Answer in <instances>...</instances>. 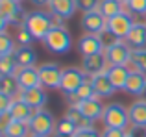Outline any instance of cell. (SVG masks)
<instances>
[{
  "label": "cell",
  "mask_w": 146,
  "mask_h": 137,
  "mask_svg": "<svg viewBox=\"0 0 146 137\" xmlns=\"http://www.w3.org/2000/svg\"><path fill=\"white\" fill-rule=\"evenodd\" d=\"M13 102H15L13 96H7V94H2V93H0V111H11Z\"/></svg>",
  "instance_id": "74e56055"
},
{
  "label": "cell",
  "mask_w": 146,
  "mask_h": 137,
  "mask_svg": "<svg viewBox=\"0 0 146 137\" xmlns=\"http://www.w3.org/2000/svg\"><path fill=\"white\" fill-rule=\"evenodd\" d=\"M78 52L83 56H93V54H102L106 52L102 39L98 37V33H83L78 39Z\"/></svg>",
  "instance_id": "4fadbf2b"
},
{
  "label": "cell",
  "mask_w": 146,
  "mask_h": 137,
  "mask_svg": "<svg viewBox=\"0 0 146 137\" xmlns=\"http://www.w3.org/2000/svg\"><path fill=\"white\" fill-rule=\"evenodd\" d=\"M65 119H68L70 122H74L78 130H82V128H89V126H93V124H94L93 120H89L82 111H80L78 106H68L67 111H65Z\"/></svg>",
  "instance_id": "484cf974"
},
{
  "label": "cell",
  "mask_w": 146,
  "mask_h": 137,
  "mask_svg": "<svg viewBox=\"0 0 146 137\" xmlns=\"http://www.w3.org/2000/svg\"><path fill=\"white\" fill-rule=\"evenodd\" d=\"M89 80V76L83 72L82 67H65L63 68V76H61V83H59V91L63 94H72Z\"/></svg>",
  "instance_id": "5b68a950"
},
{
  "label": "cell",
  "mask_w": 146,
  "mask_h": 137,
  "mask_svg": "<svg viewBox=\"0 0 146 137\" xmlns=\"http://www.w3.org/2000/svg\"><path fill=\"white\" fill-rule=\"evenodd\" d=\"M13 56L19 67H37V54L32 47H19Z\"/></svg>",
  "instance_id": "603a6c76"
},
{
  "label": "cell",
  "mask_w": 146,
  "mask_h": 137,
  "mask_svg": "<svg viewBox=\"0 0 146 137\" xmlns=\"http://www.w3.org/2000/svg\"><path fill=\"white\" fill-rule=\"evenodd\" d=\"M11 117H13V120H22V122H30V119L33 117V113H35V109H32L26 102H22L21 98H15L13 102V108H11Z\"/></svg>",
  "instance_id": "cb8c5ba5"
},
{
  "label": "cell",
  "mask_w": 146,
  "mask_h": 137,
  "mask_svg": "<svg viewBox=\"0 0 146 137\" xmlns=\"http://www.w3.org/2000/svg\"><path fill=\"white\" fill-rule=\"evenodd\" d=\"M17 48H19L17 41H15L13 37L7 35V32L0 33V58H7V56H13Z\"/></svg>",
  "instance_id": "f546056e"
},
{
  "label": "cell",
  "mask_w": 146,
  "mask_h": 137,
  "mask_svg": "<svg viewBox=\"0 0 146 137\" xmlns=\"http://www.w3.org/2000/svg\"><path fill=\"white\" fill-rule=\"evenodd\" d=\"M13 122V117L9 111H0V132H4L9 124Z\"/></svg>",
  "instance_id": "f35d334b"
},
{
  "label": "cell",
  "mask_w": 146,
  "mask_h": 137,
  "mask_svg": "<svg viewBox=\"0 0 146 137\" xmlns=\"http://www.w3.org/2000/svg\"><path fill=\"white\" fill-rule=\"evenodd\" d=\"M78 132V128H76L74 122H70L68 119H59L57 120V126H56V134H61V135H72L74 137V134Z\"/></svg>",
  "instance_id": "d6a6232c"
},
{
  "label": "cell",
  "mask_w": 146,
  "mask_h": 137,
  "mask_svg": "<svg viewBox=\"0 0 146 137\" xmlns=\"http://www.w3.org/2000/svg\"><path fill=\"white\" fill-rule=\"evenodd\" d=\"M98 11L107 19V21H109L111 17L122 13V11H124V6H122V4H118V2H115V0H102V2H100Z\"/></svg>",
  "instance_id": "f1b7e54d"
},
{
  "label": "cell",
  "mask_w": 146,
  "mask_h": 137,
  "mask_svg": "<svg viewBox=\"0 0 146 137\" xmlns=\"http://www.w3.org/2000/svg\"><path fill=\"white\" fill-rule=\"evenodd\" d=\"M30 124L22 120H13L6 130L2 132V137H30Z\"/></svg>",
  "instance_id": "83f0119b"
},
{
  "label": "cell",
  "mask_w": 146,
  "mask_h": 137,
  "mask_svg": "<svg viewBox=\"0 0 146 137\" xmlns=\"http://www.w3.org/2000/svg\"><path fill=\"white\" fill-rule=\"evenodd\" d=\"M7 24H9V22H7L6 21V19H4V17H0V33H4V32H7Z\"/></svg>",
  "instance_id": "7bdbcfd3"
},
{
  "label": "cell",
  "mask_w": 146,
  "mask_h": 137,
  "mask_svg": "<svg viewBox=\"0 0 146 137\" xmlns=\"http://www.w3.org/2000/svg\"><path fill=\"white\" fill-rule=\"evenodd\" d=\"M48 11L68 21V19H72L74 13L78 11V6H76V0H50Z\"/></svg>",
  "instance_id": "d6986e66"
},
{
  "label": "cell",
  "mask_w": 146,
  "mask_h": 137,
  "mask_svg": "<svg viewBox=\"0 0 146 137\" xmlns=\"http://www.w3.org/2000/svg\"><path fill=\"white\" fill-rule=\"evenodd\" d=\"M129 122L137 130H146V100L137 98L129 104Z\"/></svg>",
  "instance_id": "9a60e30c"
},
{
  "label": "cell",
  "mask_w": 146,
  "mask_h": 137,
  "mask_svg": "<svg viewBox=\"0 0 146 137\" xmlns=\"http://www.w3.org/2000/svg\"><path fill=\"white\" fill-rule=\"evenodd\" d=\"M43 45L48 52H52L56 56H63V54H68L72 48V35H70L67 26H63V28H52L48 32V35L44 37Z\"/></svg>",
  "instance_id": "7a4b0ae2"
},
{
  "label": "cell",
  "mask_w": 146,
  "mask_h": 137,
  "mask_svg": "<svg viewBox=\"0 0 146 137\" xmlns=\"http://www.w3.org/2000/svg\"><path fill=\"white\" fill-rule=\"evenodd\" d=\"M126 137H135V135H133V134H128V135H126Z\"/></svg>",
  "instance_id": "c3c4849f"
},
{
  "label": "cell",
  "mask_w": 146,
  "mask_h": 137,
  "mask_svg": "<svg viewBox=\"0 0 146 137\" xmlns=\"http://www.w3.org/2000/svg\"><path fill=\"white\" fill-rule=\"evenodd\" d=\"M0 93L7 94V96L17 98L19 93H21V85H19V80L15 74H6L0 76Z\"/></svg>",
  "instance_id": "d4e9b609"
},
{
  "label": "cell",
  "mask_w": 146,
  "mask_h": 137,
  "mask_svg": "<svg viewBox=\"0 0 146 137\" xmlns=\"http://www.w3.org/2000/svg\"><path fill=\"white\" fill-rule=\"evenodd\" d=\"M131 52H133V48L124 39H120L118 43L107 47L104 54H106L109 65H128L129 59H131Z\"/></svg>",
  "instance_id": "9c48e42d"
},
{
  "label": "cell",
  "mask_w": 146,
  "mask_h": 137,
  "mask_svg": "<svg viewBox=\"0 0 146 137\" xmlns=\"http://www.w3.org/2000/svg\"><path fill=\"white\" fill-rule=\"evenodd\" d=\"M74 137H102V132H98L94 126H89V128H82L74 134Z\"/></svg>",
  "instance_id": "8d00e7d4"
},
{
  "label": "cell",
  "mask_w": 146,
  "mask_h": 137,
  "mask_svg": "<svg viewBox=\"0 0 146 137\" xmlns=\"http://www.w3.org/2000/svg\"><path fill=\"white\" fill-rule=\"evenodd\" d=\"M19 68V63L15 56H7V58H0V76L6 74H15Z\"/></svg>",
  "instance_id": "4dcf8cb0"
},
{
  "label": "cell",
  "mask_w": 146,
  "mask_h": 137,
  "mask_svg": "<svg viewBox=\"0 0 146 137\" xmlns=\"http://www.w3.org/2000/svg\"><path fill=\"white\" fill-rule=\"evenodd\" d=\"M80 111L83 113V115L87 117L89 120H93V122H96V120H102L104 117V109H106V106L102 104V98L94 96V98H89V100H83L78 104Z\"/></svg>",
  "instance_id": "2e32d148"
},
{
  "label": "cell",
  "mask_w": 146,
  "mask_h": 137,
  "mask_svg": "<svg viewBox=\"0 0 146 137\" xmlns=\"http://www.w3.org/2000/svg\"><path fill=\"white\" fill-rule=\"evenodd\" d=\"M65 21H67V19H63V17H59V15H54L52 13V28H63Z\"/></svg>",
  "instance_id": "60d3db41"
},
{
  "label": "cell",
  "mask_w": 146,
  "mask_h": 137,
  "mask_svg": "<svg viewBox=\"0 0 146 137\" xmlns=\"http://www.w3.org/2000/svg\"><path fill=\"white\" fill-rule=\"evenodd\" d=\"M15 41H17L19 47H32V43L35 39L32 37V33H30L24 26H21V28L17 30V33H15Z\"/></svg>",
  "instance_id": "836d02e7"
},
{
  "label": "cell",
  "mask_w": 146,
  "mask_h": 137,
  "mask_svg": "<svg viewBox=\"0 0 146 137\" xmlns=\"http://www.w3.org/2000/svg\"><path fill=\"white\" fill-rule=\"evenodd\" d=\"M26 15H28V11H24L22 2H17V0H0V17H4L9 24L21 28L26 21Z\"/></svg>",
  "instance_id": "8992f818"
},
{
  "label": "cell",
  "mask_w": 146,
  "mask_h": 137,
  "mask_svg": "<svg viewBox=\"0 0 146 137\" xmlns=\"http://www.w3.org/2000/svg\"><path fill=\"white\" fill-rule=\"evenodd\" d=\"M28 124H30V132H32V134L41 135V137H52L56 134L57 120L46 108H43V109H37V111L33 113V117L30 119Z\"/></svg>",
  "instance_id": "277c9868"
},
{
  "label": "cell",
  "mask_w": 146,
  "mask_h": 137,
  "mask_svg": "<svg viewBox=\"0 0 146 137\" xmlns=\"http://www.w3.org/2000/svg\"><path fill=\"white\" fill-rule=\"evenodd\" d=\"M129 68L126 65H111L109 70H107V76H109L111 83L115 85V89L117 91H124L126 87V82H128L129 78Z\"/></svg>",
  "instance_id": "44dd1931"
},
{
  "label": "cell",
  "mask_w": 146,
  "mask_h": 137,
  "mask_svg": "<svg viewBox=\"0 0 146 137\" xmlns=\"http://www.w3.org/2000/svg\"><path fill=\"white\" fill-rule=\"evenodd\" d=\"M89 80H91V83H93V89H94V93H96V96L102 98V100L104 98H111L115 93H117V89H115V85L111 83L107 72L106 74L93 76V78H89Z\"/></svg>",
  "instance_id": "ac0fdd59"
},
{
  "label": "cell",
  "mask_w": 146,
  "mask_h": 137,
  "mask_svg": "<svg viewBox=\"0 0 146 137\" xmlns=\"http://www.w3.org/2000/svg\"><path fill=\"white\" fill-rule=\"evenodd\" d=\"M22 102H26V104L30 106L32 109H43L44 106H46L48 102V94L46 91H44V87H32V89H21V93H19V96Z\"/></svg>",
  "instance_id": "8fae6325"
},
{
  "label": "cell",
  "mask_w": 146,
  "mask_h": 137,
  "mask_svg": "<svg viewBox=\"0 0 146 137\" xmlns=\"http://www.w3.org/2000/svg\"><path fill=\"white\" fill-rule=\"evenodd\" d=\"M22 26L32 33V37L35 41H41V43H43L44 37L48 35V32L52 30V13H50V11H44V9L28 11L26 21H24Z\"/></svg>",
  "instance_id": "6da1fadb"
},
{
  "label": "cell",
  "mask_w": 146,
  "mask_h": 137,
  "mask_svg": "<svg viewBox=\"0 0 146 137\" xmlns=\"http://www.w3.org/2000/svg\"><path fill=\"white\" fill-rule=\"evenodd\" d=\"M19 80L21 89H32V87H39L41 85V78H39V67H19L15 72Z\"/></svg>",
  "instance_id": "5bb4252c"
},
{
  "label": "cell",
  "mask_w": 146,
  "mask_h": 137,
  "mask_svg": "<svg viewBox=\"0 0 146 137\" xmlns=\"http://www.w3.org/2000/svg\"><path fill=\"white\" fill-rule=\"evenodd\" d=\"M94 96H96V93H94V89H93V83H91V80H87V82L83 83V85L80 87L76 93L65 94V98H67L68 106H78L80 102L89 100V98H94Z\"/></svg>",
  "instance_id": "7402d4cb"
},
{
  "label": "cell",
  "mask_w": 146,
  "mask_h": 137,
  "mask_svg": "<svg viewBox=\"0 0 146 137\" xmlns=\"http://www.w3.org/2000/svg\"><path fill=\"white\" fill-rule=\"evenodd\" d=\"M126 9H128L133 17H144L146 15V0H128Z\"/></svg>",
  "instance_id": "1f68e13d"
},
{
  "label": "cell",
  "mask_w": 146,
  "mask_h": 137,
  "mask_svg": "<svg viewBox=\"0 0 146 137\" xmlns=\"http://www.w3.org/2000/svg\"><path fill=\"white\" fill-rule=\"evenodd\" d=\"M126 43L133 48V50H139V48H146V21H135L133 28L129 30L128 37H126Z\"/></svg>",
  "instance_id": "e0dca14e"
},
{
  "label": "cell",
  "mask_w": 146,
  "mask_h": 137,
  "mask_svg": "<svg viewBox=\"0 0 146 137\" xmlns=\"http://www.w3.org/2000/svg\"><path fill=\"white\" fill-rule=\"evenodd\" d=\"M131 72H143L146 76V48H139V50L131 52V59L126 65Z\"/></svg>",
  "instance_id": "4316f807"
},
{
  "label": "cell",
  "mask_w": 146,
  "mask_h": 137,
  "mask_svg": "<svg viewBox=\"0 0 146 137\" xmlns=\"http://www.w3.org/2000/svg\"><path fill=\"white\" fill-rule=\"evenodd\" d=\"M39 67V78H41V87L44 89H59L61 76H63V68L57 63H41Z\"/></svg>",
  "instance_id": "52a82bcc"
},
{
  "label": "cell",
  "mask_w": 146,
  "mask_h": 137,
  "mask_svg": "<svg viewBox=\"0 0 146 137\" xmlns=\"http://www.w3.org/2000/svg\"><path fill=\"white\" fill-rule=\"evenodd\" d=\"M98 37H100V39H102V43H104V47H106V48L120 41V39H118V37H117V35H115V33H113V32H111L109 28H107V26H106V28H104L102 32L98 33Z\"/></svg>",
  "instance_id": "d590c367"
},
{
  "label": "cell",
  "mask_w": 146,
  "mask_h": 137,
  "mask_svg": "<svg viewBox=\"0 0 146 137\" xmlns=\"http://www.w3.org/2000/svg\"><path fill=\"white\" fill-rule=\"evenodd\" d=\"M141 98H143V100H146V85H144V91H143V96H141Z\"/></svg>",
  "instance_id": "bcb514c9"
},
{
  "label": "cell",
  "mask_w": 146,
  "mask_h": 137,
  "mask_svg": "<svg viewBox=\"0 0 146 137\" xmlns=\"http://www.w3.org/2000/svg\"><path fill=\"white\" fill-rule=\"evenodd\" d=\"M109 61H107L106 54H93V56H83L82 58V68L89 78L93 76H98V74H106L109 70Z\"/></svg>",
  "instance_id": "30bf717a"
},
{
  "label": "cell",
  "mask_w": 146,
  "mask_h": 137,
  "mask_svg": "<svg viewBox=\"0 0 146 137\" xmlns=\"http://www.w3.org/2000/svg\"><path fill=\"white\" fill-rule=\"evenodd\" d=\"M52 137H72V135H61V134H54Z\"/></svg>",
  "instance_id": "f6af8a7d"
},
{
  "label": "cell",
  "mask_w": 146,
  "mask_h": 137,
  "mask_svg": "<svg viewBox=\"0 0 146 137\" xmlns=\"http://www.w3.org/2000/svg\"><path fill=\"white\" fill-rule=\"evenodd\" d=\"M141 137H146V134H144V135H141Z\"/></svg>",
  "instance_id": "f907efd6"
},
{
  "label": "cell",
  "mask_w": 146,
  "mask_h": 137,
  "mask_svg": "<svg viewBox=\"0 0 146 137\" xmlns=\"http://www.w3.org/2000/svg\"><path fill=\"white\" fill-rule=\"evenodd\" d=\"M30 2H32L35 7H48L50 0H30Z\"/></svg>",
  "instance_id": "b9f144b4"
},
{
  "label": "cell",
  "mask_w": 146,
  "mask_h": 137,
  "mask_svg": "<svg viewBox=\"0 0 146 137\" xmlns=\"http://www.w3.org/2000/svg\"><path fill=\"white\" fill-rule=\"evenodd\" d=\"M80 26H82V30L85 33H100L107 26V19L104 17L98 9L87 11V13H82Z\"/></svg>",
  "instance_id": "7c38bea8"
},
{
  "label": "cell",
  "mask_w": 146,
  "mask_h": 137,
  "mask_svg": "<svg viewBox=\"0 0 146 137\" xmlns=\"http://www.w3.org/2000/svg\"><path fill=\"white\" fill-rule=\"evenodd\" d=\"M128 132L124 130H117V128H104L102 132V137H126Z\"/></svg>",
  "instance_id": "ab89813d"
},
{
  "label": "cell",
  "mask_w": 146,
  "mask_h": 137,
  "mask_svg": "<svg viewBox=\"0 0 146 137\" xmlns=\"http://www.w3.org/2000/svg\"><path fill=\"white\" fill-rule=\"evenodd\" d=\"M17 2H24V0H17Z\"/></svg>",
  "instance_id": "681fc988"
},
{
  "label": "cell",
  "mask_w": 146,
  "mask_h": 137,
  "mask_svg": "<svg viewBox=\"0 0 146 137\" xmlns=\"http://www.w3.org/2000/svg\"><path fill=\"white\" fill-rule=\"evenodd\" d=\"M144 85H146V76L143 72H129V78L126 82L124 93L133 96V98H141L143 96V91H144Z\"/></svg>",
  "instance_id": "ffe728a7"
},
{
  "label": "cell",
  "mask_w": 146,
  "mask_h": 137,
  "mask_svg": "<svg viewBox=\"0 0 146 137\" xmlns=\"http://www.w3.org/2000/svg\"><path fill=\"white\" fill-rule=\"evenodd\" d=\"M115 2H118V4H122V6L126 7V4H128V0H115Z\"/></svg>",
  "instance_id": "ee69618b"
},
{
  "label": "cell",
  "mask_w": 146,
  "mask_h": 137,
  "mask_svg": "<svg viewBox=\"0 0 146 137\" xmlns=\"http://www.w3.org/2000/svg\"><path fill=\"white\" fill-rule=\"evenodd\" d=\"M30 137H41V135H35V134H30Z\"/></svg>",
  "instance_id": "7dc6e473"
},
{
  "label": "cell",
  "mask_w": 146,
  "mask_h": 137,
  "mask_svg": "<svg viewBox=\"0 0 146 137\" xmlns=\"http://www.w3.org/2000/svg\"><path fill=\"white\" fill-rule=\"evenodd\" d=\"M102 122L106 128H117V130H124V132L131 126V122H129V111L120 102H111V104L106 106Z\"/></svg>",
  "instance_id": "3957f363"
},
{
  "label": "cell",
  "mask_w": 146,
  "mask_h": 137,
  "mask_svg": "<svg viewBox=\"0 0 146 137\" xmlns=\"http://www.w3.org/2000/svg\"><path fill=\"white\" fill-rule=\"evenodd\" d=\"M100 2H102V0H76V6H78V11L87 13V11L98 9V7H100Z\"/></svg>",
  "instance_id": "e575fe53"
},
{
  "label": "cell",
  "mask_w": 146,
  "mask_h": 137,
  "mask_svg": "<svg viewBox=\"0 0 146 137\" xmlns=\"http://www.w3.org/2000/svg\"><path fill=\"white\" fill-rule=\"evenodd\" d=\"M133 24H135V17H133L128 9H124L122 13L115 15V17H111L109 21H107V28H109L118 39H126L129 30L133 28Z\"/></svg>",
  "instance_id": "ba28073f"
}]
</instances>
